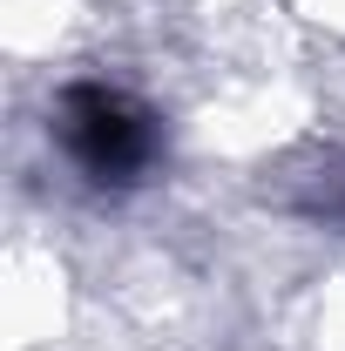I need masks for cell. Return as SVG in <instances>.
Here are the masks:
<instances>
[{
	"instance_id": "cell-1",
	"label": "cell",
	"mask_w": 345,
	"mask_h": 351,
	"mask_svg": "<svg viewBox=\"0 0 345 351\" xmlns=\"http://www.w3.org/2000/svg\"><path fill=\"white\" fill-rule=\"evenodd\" d=\"M61 149L75 156V169L102 189H129L156 169V115L129 101L122 88H102V82H75L61 95Z\"/></svg>"
}]
</instances>
